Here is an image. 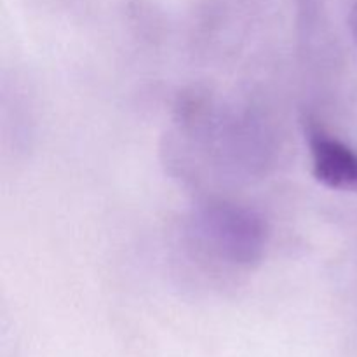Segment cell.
<instances>
[{
    "instance_id": "cell-1",
    "label": "cell",
    "mask_w": 357,
    "mask_h": 357,
    "mask_svg": "<svg viewBox=\"0 0 357 357\" xmlns=\"http://www.w3.org/2000/svg\"><path fill=\"white\" fill-rule=\"evenodd\" d=\"M190 236L213 260L236 268L260 264L268 248L271 230L264 216L230 201H208L190 216Z\"/></svg>"
},
{
    "instance_id": "cell-2",
    "label": "cell",
    "mask_w": 357,
    "mask_h": 357,
    "mask_svg": "<svg viewBox=\"0 0 357 357\" xmlns=\"http://www.w3.org/2000/svg\"><path fill=\"white\" fill-rule=\"evenodd\" d=\"M305 139L317 183L330 190L357 195V150L317 121L305 124Z\"/></svg>"
},
{
    "instance_id": "cell-3",
    "label": "cell",
    "mask_w": 357,
    "mask_h": 357,
    "mask_svg": "<svg viewBox=\"0 0 357 357\" xmlns=\"http://www.w3.org/2000/svg\"><path fill=\"white\" fill-rule=\"evenodd\" d=\"M352 30H354V37L357 42V7L354 9V13H352Z\"/></svg>"
}]
</instances>
